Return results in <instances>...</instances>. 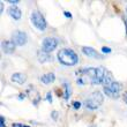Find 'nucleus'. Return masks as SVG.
Masks as SVG:
<instances>
[{
  "instance_id": "1",
  "label": "nucleus",
  "mask_w": 127,
  "mask_h": 127,
  "mask_svg": "<svg viewBox=\"0 0 127 127\" xmlns=\"http://www.w3.org/2000/svg\"><path fill=\"white\" fill-rule=\"evenodd\" d=\"M58 60L60 61L63 65L66 66H74L76 65L79 61V57L77 54L70 49H61L57 54Z\"/></svg>"
},
{
  "instance_id": "2",
  "label": "nucleus",
  "mask_w": 127,
  "mask_h": 127,
  "mask_svg": "<svg viewBox=\"0 0 127 127\" xmlns=\"http://www.w3.org/2000/svg\"><path fill=\"white\" fill-rule=\"evenodd\" d=\"M103 99L104 98L99 91H95L84 100V105H86V107L90 109V110H96L102 105Z\"/></svg>"
},
{
  "instance_id": "3",
  "label": "nucleus",
  "mask_w": 127,
  "mask_h": 127,
  "mask_svg": "<svg viewBox=\"0 0 127 127\" xmlns=\"http://www.w3.org/2000/svg\"><path fill=\"white\" fill-rule=\"evenodd\" d=\"M30 19H31L32 24L38 29V30L43 31V30L46 29V21H45V19H44L43 15H42L40 13H38V12H33V13L31 14Z\"/></svg>"
},
{
  "instance_id": "4",
  "label": "nucleus",
  "mask_w": 127,
  "mask_h": 127,
  "mask_svg": "<svg viewBox=\"0 0 127 127\" xmlns=\"http://www.w3.org/2000/svg\"><path fill=\"white\" fill-rule=\"evenodd\" d=\"M121 90V84L119 82H116L113 81L110 86H107V87H103V91L104 94L106 95L109 97H114V98H117L119 96V93Z\"/></svg>"
},
{
  "instance_id": "5",
  "label": "nucleus",
  "mask_w": 127,
  "mask_h": 127,
  "mask_svg": "<svg viewBox=\"0 0 127 127\" xmlns=\"http://www.w3.org/2000/svg\"><path fill=\"white\" fill-rule=\"evenodd\" d=\"M58 46V40L57 38H53V37H46L44 38L43 43H42V50L45 51V52H51V51L56 50V47Z\"/></svg>"
},
{
  "instance_id": "6",
  "label": "nucleus",
  "mask_w": 127,
  "mask_h": 127,
  "mask_svg": "<svg viewBox=\"0 0 127 127\" xmlns=\"http://www.w3.org/2000/svg\"><path fill=\"white\" fill-rule=\"evenodd\" d=\"M12 42L17 46H22L27 43V33L20 30L14 31L12 35Z\"/></svg>"
},
{
  "instance_id": "7",
  "label": "nucleus",
  "mask_w": 127,
  "mask_h": 127,
  "mask_svg": "<svg viewBox=\"0 0 127 127\" xmlns=\"http://www.w3.org/2000/svg\"><path fill=\"white\" fill-rule=\"evenodd\" d=\"M105 74H106L105 68H103V67H97L96 68V74H95V76L90 80V83L91 84H100V83H103V80H104V77H105Z\"/></svg>"
},
{
  "instance_id": "8",
  "label": "nucleus",
  "mask_w": 127,
  "mask_h": 127,
  "mask_svg": "<svg viewBox=\"0 0 127 127\" xmlns=\"http://www.w3.org/2000/svg\"><path fill=\"white\" fill-rule=\"evenodd\" d=\"M82 52H83V54L88 56V57L95 58V59H102V58H103L102 54H99L96 50H94V49L90 46H83L82 47Z\"/></svg>"
},
{
  "instance_id": "9",
  "label": "nucleus",
  "mask_w": 127,
  "mask_h": 127,
  "mask_svg": "<svg viewBox=\"0 0 127 127\" xmlns=\"http://www.w3.org/2000/svg\"><path fill=\"white\" fill-rule=\"evenodd\" d=\"M1 46H2V50L5 53H13L16 45H15L12 40H3L2 44H1Z\"/></svg>"
},
{
  "instance_id": "10",
  "label": "nucleus",
  "mask_w": 127,
  "mask_h": 127,
  "mask_svg": "<svg viewBox=\"0 0 127 127\" xmlns=\"http://www.w3.org/2000/svg\"><path fill=\"white\" fill-rule=\"evenodd\" d=\"M8 14L13 17L14 20H20L21 15H22L20 8H17L16 6H10L9 8H8Z\"/></svg>"
},
{
  "instance_id": "11",
  "label": "nucleus",
  "mask_w": 127,
  "mask_h": 127,
  "mask_svg": "<svg viewBox=\"0 0 127 127\" xmlns=\"http://www.w3.org/2000/svg\"><path fill=\"white\" fill-rule=\"evenodd\" d=\"M12 81L16 82L19 84H23L27 81V76H26V74H22V73H14L12 75Z\"/></svg>"
},
{
  "instance_id": "12",
  "label": "nucleus",
  "mask_w": 127,
  "mask_h": 127,
  "mask_svg": "<svg viewBox=\"0 0 127 127\" xmlns=\"http://www.w3.org/2000/svg\"><path fill=\"white\" fill-rule=\"evenodd\" d=\"M56 80V75L53 73H47V74H44L43 76H40V81L45 84H50L52 82H54Z\"/></svg>"
},
{
  "instance_id": "13",
  "label": "nucleus",
  "mask_w": 127,
  "mask_h": 127,
  "mask_svg": "<svg viewBox=\"0 0 127 127\" xmlns=\"http://www.w3.org/2000/svg\"><path fill=\"white\" fill-rule=\"evenodd\" d=\"M37 56H38V61H39V63H46V61L51 60V56L43 50L38 51V52H37Z\"/></svg>"
},
{
  "instance_id": "14",
  "label": "nucleus",
  "mask_w": 127,
  "mask_h": 127,
  "mask_svg": "<svg viewBox=\"0 0 127 127\" xmlns=\"http://www.w3.org/2000/svg\"><path fill=\"white\" fill-rule=\"evenodd\" d=\"M112 82H113V80H112V74H111L110 72H106V74H105V77H104V80H103L104 87L110 86Z\"/></svg>"
},
{
  "instance_id": "15",
  "label": "nucleus",
  "mask_w": 127,
  "mask_h": 127,
  "mask_svg": "<svg viewBox=\"0 0 127 127\" xmlns=\"http://www.w3.org/2000/svg\"><path fill=\"white\" fill-rule=\"evenodd\" d=\"M64 90H65V93H64V98H65V99H68V98L70 97V86H69V83L64 82Z\"/></svg>"
},
{
  "instance_id": "16",
  "label": "nucleus",
  "mask_w": 127,
  "mask_h": 127,
  "mask_svg": "<svg viewBox=\"0 0 127 127\" xmlns=\"http://www.w3.org/2000/svg\"><path fill=\"white\" fill-rule=\"evenodd\" d=\"M111 49L110 47H107V46H103L102 47V52H103V53H111Z\"/></svg>"
},
{
  "instance_id": "17",
  "label": "nucleus",
  "mask_w": 127,
  "mask_h": 127,
  "mask_svg": "<svg viewBox=\"0 0 127 127\" xmlns=\"http://www.w3.org/2000/svg\"><path fill=\"white\" fill-rule=\"evenodd\" d=\"M73 107L75 109V110L80 109V107H81V103H80V102H76V100H75V102H73Z\"/></svg>"
},
{
  "instance_id": "18",
  "label": "nucleus",
  "mask_w": 127,
  "mask_h": 127,
  "mask_svg": "<svg viewBox=\"0 0 127 127\" xmlns=\"http://www.w3.org/2000/svg\"><path fill=\"white\" fill-rule=\"evenodd\" d=\"M0 126H1V127H6V125H5V118H3L2 116L0 117Z\"/></svg>"
},
{
  "instance_id": "19",
  "label": "nucleus",
  "mask_w": 127,
  "mask_h": 127,
  "mask_svg": "<svg viewBox=\"0 0 127 127\" xmlns=\"http://www.w3.org/2000/svg\"><path fill=\"white\" fill-rule=\"evenodd\" d=\"M46 99L50 102V103H52V95H51V93H47L46 94Z\"/></svg>"
},
{
  "instance_id": "20",
  "label": "nucleus",
  "mask_w": 127,
  "mask_h": 127,
  "mask_svg": "<svg viewBox=\"0 0 127 127\" xmlns=\"http://www.w3.org/2000/svg\"><path fill=\"white\" fill-rule=\"evenodd\" d=\"M57 117H58V112L57 111H52V118L54 120H57Z\"/></svg>"
},
{
  "instance_id": "21",
  "label": "nucleus",
  "mask_w": 127,
  "mask_h": 127,
  "mask_svg": "<svg viewBox=\"0 0 127 127\" xmlns=\"http://www.w3.org/2000/svg\"><path fill=\"white\" fill-rule=\"evenodd\" d=\"M13 127H30V126H27V125H22V124H13Z\"/></svg>"
},
{
  "instance_id": "22",
  "label": "nucleus",
  "mask_w": 127,
  "mask_h": 127,
  "mask_svg": "<svg viewBox=\"0 0 127 127\" xmlns=\"http://www.w3.org/2000/svg\"><path fill=\"white\" fill-rule=\"evenodd\" d=\"M64 15L66 17H68V19H72V14H70L69 12H64Z\"/></svg>"
},
{
  "instance_id": "23",
  "label": "nucleus",
  "mask_w": 127,
  "mask_h": 127,
  "mask_svg": "<svg viewBox=\"0 0 127 127\" xmlns=\"http://www.w3.org/2000/svg\"><path fill=\"white\" fill-rule=\"evenodd\" d=\"M123 98H124V102H125V103H127V91H126V93H124V95H123Z\"/></svg>"
},
{
  "instance_id": "24",
  "label": "nucleus",
  "mask_w": 127,
  "mask_h": 127,
  "mask_svg": "<svg viewBox=\"0 0 127 127\" xmlns=\"http://www.w3.org/2000/svg\"><path fill=\"white\" fill-rule=\"evenodd\" d=\"M8 2H9V3H12V5H16V3L19 2V1H17V0H14V1H12V0H9Z\"/></svg>"
},
{
  "instance_id": "25",
  "label": "nucleus",
  "mask_w": 127,
  "mask_h": 127,
  "mask_svg": "<svg viewBox=\"0 0 127 127\" xmlns=\"http://www.w3.org/2000/svg\"><path fill=\"white\" fill-rule=\"evenodd\" d=\"M124 23L126 26V33H127V17H124Z\"/></svg>"
},
{
  "instance_id": "26",
  "label": "nucleus",
  "mask_w": 127,
  "mask_h": 127,
  "mask_svg": "<svg viewBox=\"0 0 127 127\" xmlns=\"http://www.w3.org/2000/svg\"><path fill=\"white\" fill-rule=\"evenodd\" d=\"M23 98H24V95L23 94H21L20 96H19V99H23Z\"/></svg>"
},
{
  "instance_id": "27",
  "label": "nucleus",
  "mask_w": 127,
  "mask_h": 127,
  "mask_svg": "<svg viewBox=\"0 0 127 127\" xmlns=\"http://www.w3.org/2000/svg\"><path fill=\"white\" fill-rule=\"evenodd\" d=\"M126 14H127V7H126Z\"/></svg>"
}]
</instances>
